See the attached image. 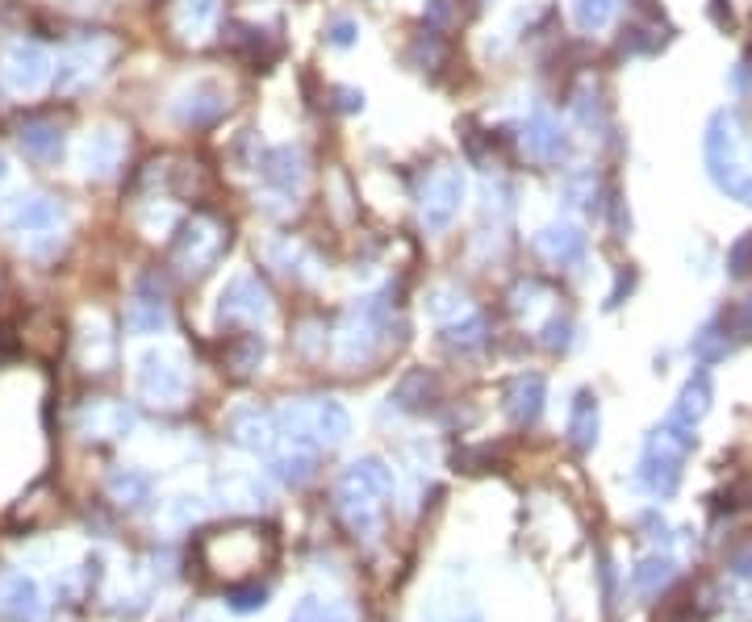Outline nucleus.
I'll use <instances>...</instances> for the list:
<instances>
[{
  "instance_id": "nucleus-38",
  "label": "nucleus",
  "mask_w": 752,
  "mask_h": 622,
  "mask_svg": "<svg viewBox=\"0 0 752 622\" xmlns=\"http://www.w3.org/2000/svg\"><path fill=\"white\" fill-rule=\"evenodd\" d=\"M448 347H456V351H477V347H485V322H481L477 314H468L464 322H452V326H448Z\"/></svg>"
},
{
  "instance_id": "nucleus-26",
  "label": "nucleus",
  "mask_w": 752,
  "mask_h": 622,
  "mask_svg": "<svg viewBox=\"0 0 752 622\" xmlns=\"http://www.w3.org/2000/svg\"><path fill=\"white\" fill-rule=\"evenodd\" d=\"M435 393H439V380L431 372L418 368V372H410L402 385L389 393V401H393V410H402V414H422L435 401Z\"/></svg>"
},
{
  "instance_id": "nucleus-47",
  "label": "nucleus",
  "mask_w": 752,
  "mask_h": 622,
  "mask_svg": "<svg viewBox=\"0 0 752 622\" xmlns=\"http://www.w3.org/2000/svg\"><path fill=\"white\" fill-rule=\"evenodd\" d=\"M569 318H552L548 326H544V347H552V351H560V347H569Z\"/></svg>"
},
{
  "instance_id": "nucleus-32",
  "label": "nucleus",
  "mask_w": 752,
  "mask_h": 622,
  "mask_svg": "<svg viewBox=\"0 0 752 622\" xmlns=\"http://www.w3.org/2000/svg\"><path fill=\"white\" fill-rule=\"evenodd\" d=\"M109 497L117 506H143V501H151V476L138 468H117L109 476Z\"/></svg>"
},
{
  "instance_id": "nucleus-37",
  "label": "nucleus",
  "mask_w": 752,
  "mask_h": 622,
  "mask_svg": "<svg viewBox=\"0 0 752 622\" xmlns=\"http://www.w3.org/2000/svg\"><path fill=\"white\" fill-rule=\"evenodd\" d=\"M264 355H268V347H264V339L260 334H247V339H239L230 347V368L239 372V376H247V372H255L264 364Z\"/></svg>"
},
{
  "instance_id": "nucleus-22",
  "label": "nucleus",
  "mask_w": 752,
  "mask_h": 622,
  "mask_svg": "<svg viewBox=\"0 0 752 622\" xmlns=\"http://www.w3.org/2000/svg\"><path fill=\"white\" fill-rule=\"evenodd\" d=\"M544 401H548L544 376H519L506 393V414H510V422L531 426V422H539V414H544Z\"/></svg>"
},
{
  "instance_id": "nucleus-42",
  "label": "nucleus",
  "mask_w": 752,
  "mask_h": 622,
  "mask_svg": "<svg viewBox=\"0 0 752 622\" xmlns=\"http://www.w3.org/2000/svg\"><path fill=\"white\" fill-rule=\"evenodd\" d=\"M226 606H230L234 614H255V610H264V606H268V589H264V585L230 589V597H226Z\"/></svg>"
},
{
  "instance_id": "nucleus-2",
  "label": "nucleus",
  "mask_w": 752,
  "mask_h": 622,
  "mask_svg": "<svg viewBox=\"0 0 752 622\" xmlns=\"http://www.w3.org/2000/svg\"><path fill=\"white\" fill-rule=\"evenodd\" d=\"M0 226L17 247H26L30 255H46L63 243L67 230V209L55 197L42 193H17L13 201L0 205Z\"/></svg>"
},
{
  "instance_id": "nucleus-3",
  "label": "nucleus",
  "mask_w": 752,
  "mask_h": 622,
  "mask_svg": "<svg viewBox=\"0 0 752 622\" xmlns=\"http://www.w3.org/2000/svg\"><path fill=\"white\" fill-rule=\"evenodd\" d=\"M694 451V426H681L677 418H669L665 426H656L648 443H644V460L636 468V485L652 497H673L681 485V464Z\"/></svg>"
},
{
  "instance_id": "nucleus-36",
  "label": "nucleus",
  "mask_w": 752,
  "mask_h": 622,
  "mask_svg": "<svg viewBox=\"0 0 752 622\" xmlns=\"http://www.w3.org/2000/svg\"><path fill=\"white\" fill-rule=\"evenodd\" d=\"M293 622H356V614H351L347 602H322V597H305V602L297 606Z\"/></svg>"
},
{
  "instance_id": "nucleus-40",
  "label": "nucleus",
  "mask_w": 752,
  "mask_h": 622,
  "mask_svg": "<svg viewBox=\"0 0 752 622\" xmlns=\"http://www.w3.org/2000/svg\"><path fill=\"white\" fill-rule=\"evenodd\" d=\"M176 222H180V213H176L172 205H147V209H143V218H138L143 234H151V238H163Z\"/></svg>"
},
{
  "instance_id": "nucleus-4",
  "label": "nucleus",
  "mask_w": 752,
  "mask_h": 622,
  "mask_svg": "<svg viewBox=\"0 0 752 622\" xmlns=\"http://www.w3.org/2000/svg\"><path fill=\"white\" fill-rule=\"evenodd\" d=\"M707 167L711 180L727 197L752 205V172L740 163V134H736V113H715L707 126Z\"/></svg>"
},
{
  "instance_id": "nucleus-8",
  "label": "nucleus",
  "mask_w": 752,
  "mask_h": 622,
  "mask_svg": "<svg viewBox=\"0 0 752 622\" xmlns=\"http://www.w3.org/2000/svg\"><path fill=\"white\" fill-rule=\"evenodd\" d=\"M138 393H143L151 405H180L188 397V368L176 351L151 347L138 355Z\"/></svg>"
},
{
  "instance_id": "nucleus-21",
  "label": "nucleus",
  "mask_w": 752,
  "mask_h": 622,
  "mask_svg": "<svg viewBox=\"0 0 752 622\" xmlns=\"http://www.w3.org/2000/svg\"><path fill=\"white\" fill-rule=\"evenodd\" d=\"M222 17V0H172V26L184 42H205Z\"/></svg>"
},
{
  "instance_id": "nucleus-11",
  "label": "nucleus",
  "mask_w": 752,
  "mask_h": 622,
  "mask_svg": "<svg viewBox=\"0 0 752 622\" xmlns=\"http://www.w3.org/2000/svg\"><path fill=\"white\" fill-rule=\"evenodd\" d=\"M272 314V301H268V289L251 272L243 276H230L226 289L218 297V318L222 322H264Z\"/></svg>"
},
{
  "instance_id": "nucleus-39",
  "label": "nucleus",
  "mask_w": 752,
  "mask_h": 622,
  "mask_svg": "<svg viewBox=\"0 0 752 622\" xmlns=\"http://www.w3.org/2000/svg\"><path fill=\"white\" fill-rule=\"evenodd\" d=\"M205 514V501L201 497H172L168 501V506H163V522H168V526H193L197 518Z\"/></svg>"
},
{
  "instance_id": "nucleus-28",
  "label": "nucleus",
  "mask_w": 752,
  "mask_h": 622,
  "mask_svg": "<svg viewBox=\"0 0 752 622\" xmlns=\"http://www.w3.org/2000/svg\"><path fill=\"white\" fill-rule=\"evenodd\" d=\"M673 577H677V560L652 552V556H644V560L636 564V572H631V589H636L640 597H656Z\"/></svg>"
},
{
  "instance_id": "nucleus-5",
  "label": "nucleus",
  "mask_w": 752,
  "mask_h": 622,
  "mask_svg": "<svg viewBox=\"0 0 752 622\" xmlns=\"http://www.w3.org/2000/svg\"><path fill=\"white\" fill-rule=\"evenodd\" d=\"M55 80V59L46 46L30 42V38H13L0 51V88L9 97H34L46 84Z\"/></svg>"
},
{
  "instance_id": "nucleus-45",
  "label": "nucleus",
  "mask_w": 752,
  "mask_h": 622,
  "mask_svg": "<svg viewBox=\"0 0 752 622\" xmlns=\"http://www.w3.org/2000/svg\"><path fill=\"white\" fill-rule=\"evenodd\" d=\"M356 38H360V26H356V21H351V17L331 21V30H326V42L339 46V51H347V46H356Z\"/></svg>"
},
{
  "instance_id": "nucleus-9",
  "label": "nucleus",
  "mask_w": 752,
  "mask_h": 622,
  "mask_svg": "<svg viewBox=\"0 0 752 622\" xmlns=\"http://www.w3.org/2000/svg\"><path fill=\"white\" fill-rule=\"evenodd\" d=\"M464 197H468V180L460 167H439V172L427 180L422 188V201H418V213H422V226L431 234H443L464 209Z\"/></svg>"
},
{
  "instance_id": "nucleus-16",
  "label": "nucleus",
  "mask_w": 752,
  "mask_h": 622,
  "mask_svg": "<svg viewBox=\"0 0 752 622\" xmlns=\"http://www.w3.org/2000/svg\"><path fill=\"white\" fill-rule=\"evenodd\" d=\"M218 497H222V506H230V510H264L272 489L255 468H226L218 476Z\"/></svg>"
},
{
  "instance_id": "nucleus-48",
  "label": "nucleus",
  "mask_w": 752,
  "mask_h": 622,
  "mask_svg": "<svg viewBox=\"0 0 752 622\" xmlns=\"http://www.w3.org/2000/svg\"><path fill=\"white\" fill-rule=\"evenodd\" d=\"M339 105L347 109V113H356V109H364V97L356 88H339Z\"/></svg>"
},
{
  "instance_id": "nucleus-10",
  "label": "nucleus",
  "mask_w": 752,
  "mask_h": 622,
  "mask_svg": "<svg viewBox=\"0 0 752 622\" xmlns=\"http://www.w3.org/2000/svg\"><path fill=\"white\" fill-rule=\"evenodd\" d=\"M226 435L234 447L251 451V456H276V443H280L276 414L260 410V405H239V410L226 418Z\"/></svg>"
},
{
  "instance_id": "nucleus-18",
  "label": "nucleus",
  "mask_w": 752,
  "mask_h": 622,
  "mask_svg": "<svg viewBox=\"0 0 752 622\" xmlns=\"http://www.w3.org/2000/svg\"><path fill=\"white\" fill-rule=\"evenodd\" d=\"M0 618H9V622H38L42 618V593L26 572H5V577H0Z\"/></svg>"
},
{
  "instance_id": "nucleus-34",
  "label": "nucleus",
  "mask_w": 752,
  "mask_h": 622,
  "mask_svg": "<svg viewBox=\"0 0 752 622\" xmlns=\"http://www.w3.org/2000/svg\"><path fill=\"white\" fill-rule=\"evenodd\" d=\"M168 305H163L159 297H134V305H130V314H126V326L134 330V334H163L168 330Z\"/></svg>"
},
{
  "instance_id": "nucleus-46",
  "label": "nucleus",
  "mask_w": 752,
  "mask_h": 622,
  "mask_svg": "<svg viewBox=\"0 0 752 622\" xmlns=\"http://www.w3.org/2000/svg\"><path fill=\"white\" fill-rule=\"evenodd\" d=\"M727 272H732V276H748L752 272V234H744L740 243L732 247V255H727Z\"/></svg>"
},
{
  "instance_id": "nucleus-19",
  "label": "nucleus",
  "mask_w": 752,
  "mask_h": 622,
  "mask_svg": "<svg viewBox=\"0 0 752 622\" xmlns=\"http://www.w3.org/2000/svg\"><path fill=\"white\" fill-rule=\"evenodd\" d=\"M76 422L88 439H122L134 430V410L122 401H92L88 410H80Z\"/></svg>"
},
{
  "instance_id": "nucleus-44",
  "label": "nucleus",
  "mask_w": 752,
  "mask_h": 622,
  "mask_svg": "<svg viewBox=\"0 0 752 622\" xmlns=\"http://www.w3.org/2000/svg\"><path fill=\"white\" fill-rule=\"evenodd\" d=\"M268 259H272L285 276H301V268H297V263H301V251H297L293 243H272V247H268Z\"/></svg>"
},
{
  "instance_id": "nucleus-1",
  "label": "nucleus",
  "mask_w": 752,
  "mask_h": 622,
  "mask_svg": "<svg viewBox=\"0 0 752 622\" xmlns=\"http://www.w3.org/2000/svg\"><path fill=\"white\" fill-rule=\"evenodd\" d=\"M393 493V472L385 460L364 456L356 464H347L339 476V514L347 522V531L356 539H376L381 535V501Z\"/></svg>"
},
{
  "instance_id": "nucleus-29",
  "label": "nucleus",
  "mask_w": 752,
  "mask_h": 622,
  "mask_svg": "<svg viewBox=\"0 0 752 622\" xmlns=\"http://www.w3.org/2000/svg\"><path fill=\"white\" fill-rule=\"evenodd\" d=\"M268 472H272V481L289 485V489H301L305 481H314V451H305V447L280 451V456H272Z\"/></svg>"
},
{
  "instance_id": "nucleus-35",
  "label": "nucleus",
  "mask_w": 752,
  "mask_h": 622,
  "mask_svg": "<svg viewBox=\"0 0 752 622\" xmlns=\"http://www.w3.org/2000/svg\"><path fill=\"white\" fill-rule=\"evenodd\" d=\"M615 9H619V0H573V21L585 34H598L610 26Z\"/></svg>"
},
{
  "instance_id": "nucleus-31",
  "label": "nucleus",
  "mask_w": 752,
  "mask_h": 622,
  "mask_svg": "<svg viewBox=\"0 0 752 622\" xmlns=\"http://www.w3.org/2000/svg\"><path fill=\"white\" fill-rule=\"evenodd\" d=\"M422 309H427L431 322H456V318H468V297L456 289V284H435L422 297Z\"/></svg>"
},
{
  "instance_id": "nucleus-41",
  "label": "nucleus",
  "mask_w": 752,
  "mask_h": 622,
  "mask_svg": "<svg viewBox=\"0 0 752 622\" xmlns=\"http://www.w3.org/2000/svg\"><path fill=\"white\" fill-rule=\"evenodd\" d=\"M694 355L698 360H719V355H727V334H719V322H707L694 334Z\"/></svg>"
},
{
  "instance_id": "nucleus-24",
  "label": "nucleus",
  "mask_w": 752,
  "mask_h": 622,
  "mask_svg": "<svg viewBox=\"0 0 752 622\" xmlns=\"http://www.w3.org/2000/svg\"><path fill=\"white\" fill-rule=\"evenodd\" d=\"M711 397H715L711 376H707V372H694V376L686 380V389H681L677 405H673V418H677L681 426H698L702 418H707V410H711Z\"/></svg>"
},
{
  "instance_id": "nucleus-33",
  "label": "nucleus",
  "mask_w": 752,
  "mask_h": 622,
  "mask_svg": "<svg viewBox=\"0 0 752 622\" xmlns=\"http://www.w3.org/2000/svg\"><path fill=\"white\" fill-rule=\"evenodd\" d=\"M422 622H485L481 606L473 597H431L427 610H422Z\"/></svg>"
},
{
  "instance_id": "nucleus-27",
  "label": "nucleus",
  "mask_w": 752,
  "mask_h": 622,
  "mask_svg": "<svg viewBox=\"0 0 752 622\" xmlns=\"http://www.w3.org/2000/svg\"><path fill=\"white\" fill-rule=\"evenodd\" d=\"M80 360L88 372H105L113 364V334L101 318H88L80 326Z\"/></svg>"
},
{
  "instance_id": "nucleus-25",
  "label": "nucleus",
  "mask_w": 752,
  "mask_h": 622,
  "mask_svg": "<svg viewBox=\"0 0 752 622\" xmlns=\"http://www.w3.org/2000/svg\"><path fill=\"white\" fill-rule=\"evenodd\" d=\"M17 142H21V151H26L30 159H38V163H55L63 155V130L55 122H42V117L21 126Z\"/></svg>"
},
{
  "instance_id": "nucleus-6",
  "label": "nucleus",
  "mask_w": 752,
  "mask_h": 622,
  "mask_svg": "<svg viewBox=\"0 0 752 622\" xmlns=\"http://www.w3.org/2000/svg\"><path fill=\"white\" fill-rule=\"evenodd\" d=\"M389 326V301L385 297H364L347 309L339 326V360L343 364H364L381 347V334Z\"/></svg>"
},
{
  "instance_id": "nucleus-13",
  "label": "nucleus",
  "mask_w": 752,
  "mask_h": 622,
  "mask_svg": "<svg viewBox=\"0 0 752 622\" xmlns=\"http://www.w3.org/2000/svg\"><path fill=\"white\" fill-rule=\"evenodd\" d=\"M523 151L535 159V163H564L573 155V138L564 130L552 113L535 109L523 126Z\"/></svg>"
},
{
  "instance_id": "nucleus-49",
  "label": "nucleus",
  "mask_w": 752,
  "mask_h": 622,
  "mask_svg": "<svg viewBox=\"0 0 752 622\" xmlns=\"http://www.w3.org/2000/svg\"><path fill=\"white\" fill-rule=\"evenodd\" d=\"M736 318H740V326H736V330H740V339H748V334H752V297H748V305L736 309Z\"/></svg>"
},
{
  "instance_id": "nucleus-23",
  "label": "nucleus",
  "mask_w": 752,
  "mask_h": 622,
  "mask_svg": "<svg viewBox=\"0 0 752 622\" xmlns=\"http://www.w3.org/2000/svg\"><path fill=\"white\" fill-rule=\"evenodd\" d=\"M314 405V435H318V447H339L347 443L351 435V414L347 405L335 401V397H310Z\"/></svg>"
},
{
  "instance_id": "nucleus-43",
  "label": "nucleus",
  "mask_w": 752,
  "mask_h": 622,
  "mask_svg": "<svg viewBox=\"0 0 752 622\" xmlns=\"http://www.w3.org/2000/svg\"><path fill=\"white\" fill-rule=\"evenodd\" d=\"M544 301H548V289H544V284H535V280H527V284L514 289V309H519L523 318H535V309Z\"/></svg>"
},
{
  "instance_id": "nucleus-7",
  "label": "nucleus",
  "mask_w": 752,
  "mask_h": 622,
  "mask_svg": "<svg viewBox=\"0 0 752 622\" xmlns=\"http://www.w3.org/2000/svg\"><path fill=\"white\" fill-rule=\"evenodd\" d=\"M117 46L101 34H92V38H80L72 42L67 51L59 55V67H55V88L63 92V97H76V92H88L92 84H97L105 76V67L113 59Z\"/></svg>"
},
{
  "instance_id": "nucleus-15",
  "label": "nucleus",
  "mask_w": 752,
  "mask_h": 622,
  "mask_svg": "<svg viewBox=\"0 0 752 622\" xmlns=\"http://www.w3.org/2000/svg\"><path fill=\"white\" fill-rule=\"evenodd\" d=\"M218 251H222V226L209 222V218H193L180 230L172 255H176V263L184 272H205L209 263L218 259Z\"/></svg>"
},
{
  "instance_id": "nucleus-14",
  "label": "nucleus",
  "mask_w": 752,
  "mask_h": 622,
  "mask_svg": "<svg viewBox=\"0 0 752 622\" xmlns=\"http://www.w3.org/2000/svg\"><path fill=\"white\" fill-rule=\"evenodd\" d=\"M122 151H126L122 134H117L113 126H92L76 147V163L88 180H109L117 172V163H122Z\"/></svg>"
},
{
  "instance_id": "nucleus-50",
  "label": "nucleus",
  "mask_w": 752,
  "mask_h": 622,
  "mask_svg": "<svg viewBox=\"0 0 752 622\" xmlns=\"http://www.w3.org/2000/svg\"><path fill=\"white\" fill-rule=\"evenodd\" d=\"M9 180H13V167H9V159H5V155H0V193H5V188H9Z\"/></svg>"
},
{
  "instance_id": "nucleus-20",
  "label": "nucleus",
  "mask_w": 752,
  "mask_h": 622,
  "mask_svg": "<svg viewBox=\"0 0 752 622\" xmlns=\"http://www.w3.org/2000/svg\"><path fill=\"white\" fill-rule=\"evenodd\" d=\"M260 172H264L268 188H276L280 197H297L305 184V155H301V147H276L260 159Z\"/></svg>"
},
{
  "instance_id": "nucleus-12",
  "label": "nucleus",
  "mask_w": 752,
  "mask_h": 622,
  "mask_svg": "<svg viewBox=\"0 0 752 622\" xmlns=\"http://www.w3.org/2000/svg\"><path fill=\"white\" fill-rule=\"evenodd\" d=\"M230 97H226V88L218 80H193V84H184L176 92V101H172V113H176V122L184 126H209V122H218V117L226 113Z\"/></svg>"
},
{
  "instance_id": "nucleus-17",
  "label": "nucleus",
  "mask_w": 752,
  "mask_h": 622,
  "mask_svg": "<svg viewBox=\"0 0 752 622\" xmlns=\"http://www.w3.org/2000/svg\"><path fill=\"white\" fill-rule=\"evenodd\" d=\"M535 247L548 263H556V268H573V263L585 259V234L577 222H548L535 234Z\"/></svg>"
},
{
  "instance_id": "nucleus-30",
  "label": "nucleus",
  "mask_w": 752,
  "mask_h": 622,
  "mask_svg": "<svg viewBox=\"0 0 752 622\" xmlns=\"http://www.w3.org/2000/svg\"><path fill=\"white\" fill-rule=\"evenodd\" d=\"M569 439L577 451H594V443H598V397L594 393H577L573 414H569Z\"/></svg>"
}]
</instances>
